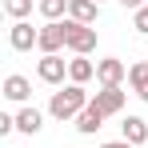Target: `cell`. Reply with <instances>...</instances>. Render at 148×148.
I'll return each mask as SVG.
<instances>
[{
  "label": "cell",
  "instance_id": "cell-1",
  "mask_svg": "<svg viewBox=\"0 0 148 148\" xmlns=\"http://www.w3.org/2000/svg\"><path fill=\"white\" fill-rule=\"evenodd\" d=\"M88 104H92V100H88V92H84V84H68V88L52 92V100H48V112L56 116V120H72V116H80V112H84Z\"/></svg>",
  "mask_w": 148,
  "mask_h": 148
},
{
  "label": "cell",
  "instance_id": "cell-2",
  "mask_svg": "<svg viewBox=\"0 0 148 148\" xmlns=\"http://www.w3.org/2000/svg\"><path fill=\"white\" fill-rule=\"evenodd\" d=\"M36 48L44 52V56H56L60 48H68V20H48V24L40 28V44Z\"/></svg>",
  "mask_w": 148,
  "mask_h": 148
},
{
  "label": "cell",
  "instance_id": "cell-3",
  "mask_svg": "<svg viewBox=\"0 0 148 148\" xmlns=\"http://www.w3.org/2000/svg\"><path fill=\"white\" fill-rule=\"evenodd\" d=\"M68 48H72L76 56H88V52L96 48V28H92V24H76V20H68Z\"/></svg>",
  "mask_w": 148,
  "mask_h": 148
},
{
  "label": "cell",
  "instance_id": "cell-4",
  "mask_svg": "<svg viewBox=\"0 0 148 148\" xmlns=\"http://www.w3.org/2000/svg\"><path fill=\"white\" fill-rule=\"evenodd\" d=\"M124 76H128V68H124V60H116V56H108V60H100V64H96L100 88H120Z\"/></svg>",
  "mask_w": 148,
  "mask_h": 148
},
{
  "label": "cell",
  "instance_id": "cell-5",
  "mask_svg": "<svg viewBox=\"0 0 148 148\" xmlns=\"http://www.w3.org/2000/svg\"><path fill=\"white\" fill-rule=\"evenodd\" d=\"M8 44H12L16 52H28L32 44H40V32L28 24V20H16V24L8 28Z\"/></svg>",
  "mask_w": 148,
  "mask_h": 148
},
{
  "label": "cell",
  "instance_id": "cell-6",
  "mask_svg": "<svg viewBox=\"0 0 148 148\" xmlns=\"http://www.w3.org/2000/svg\"><path fill=\"white\" fill-rule=\"evenodd\" d=\"M36 72H40L44 84H60L64 72H68V60H60V52H56V56H44V60L36 64Z\"/></svg>",
  "mask_w": 148,
  "mask_h": 148
},
{
  "label": "cell",
  "instance_id": "cell-7",
  "mask_svg": "<svg viewBox=\"0 0 148 148\" xmlns=\"http://www.w3.org/2000/svg\"><path fill=\"white\" fill-rule=\"evenodd\" d=\"M92 104H96L104 116H112V112L124 108V88H100L96 96H92Z\"/></svg>",
  "mask_w": 148,
  "mask_h": 148
},
{
  "label": "cell",
  "instance_id": "cell-8",
  "mask_svg": "<svg viewBox=\"0 0 148 148\" xmlns=\"http://www.w3.org/2000/svg\"><path fill=\"white\" fill-rule=\"evenodd\" d=\"M96 12H100L96 0H68V16L76 24H96Z\"/></svg>",
  "mask_w": 148,
  "mask_h": 148
},
{
  "label": "cell",
  "instance_id": "cell-9",
  "mask_svg": "<svg viewBox=\"0 0 148 148\" xmlns=\"http://www.w3.org/2000/svg\"><path fill=\"white\" fill-rule=\"evenodd\" d=\"M100 124H104V112H100L96 104H88V108H84V112H80V116H76V128H80V132H84V136H92V132H96Z\"/></svg>",
  "mask_w": 148,
  "mask_h": 148
},
{
  "label": "cell",
  "instance_id": "cell-10",
  "mask_svg": "<svg viewBox=\"0 0 148 148\" xmlns=\"http://www.w3.org/2000/svg\"><path fill=\"white\" fill-rule=\"evenodd\" d=\"M120 128H124V140L128 144H144L148 140V120H140V116H128Z\"/></svg>",
  "mask_w": 148,
  "mask_h": 148
},
{
  "label": "cell",
  "instance_id": "cell-11",
  "mask_svg": "<svg viewBox=\"0 0 148 148\" xmlns=\"http://www.w3.org/2000/svg\"><path fill=\"white\" fill-rule=\"evenodd\" d=\"M16 128L28 132V136H36L40 128H44V116H40V108H20V116H16Z\"/></svg>",
  "mask_w": 148,
  "mask_h": 148
},
{
  "label": "cell",
  "instance_id": "cell-12",
  "mask_svg": "<svg viewBox=\"0 0 148 148\" xmlns=\"http://www.w3.org/2000/svg\"><path fill=\"white\" fill-rule=\"evenodd\" d=\"M128 80H132V92L140 100H148V64L144 60H136V64L128 68Z\"/></svg>",
  "mask_w": 148,
  "mask_h": 148
},
{
  "label": "cell",
  "instance_id": "cell-13",
  "mask_svg": "<svg viewBox=\"0 0 148 148\" xmlns=\"http://www.w3.org/2000/svg\"><path fill=\"white\" fill-rule=\"evenodd\" d=\"M28 92H32V84H28L24 76H8V80H4V96H8V100L24 104V100H28Z\"/></svg>",
  "mask_w": 148,
  "mask_h": 148
},
{
  "label": "cell",
  "instance_id": "cell-14",
  "mask_svg": "<svg viewBox=\"0 0 148 148\" xmlns=\"http://www.w3.org/2000/svg\"><path fill=\"white\" fill-rule=\"evenodd\" d=\"M68 76H72V84H84V80L96 76V64L84 60V56H76V60H68Z\"/></svg>",
  "mask_w": 148,
  "mask_h": 148
},
{
  "label": "cell",
  "instance_id": "cell-15",
  "mask_svg": "<svg viewBox=\"0 0 148 148\" xmlns=\"http://www.w3.org/2000/svg\"><path fill=\"white\" fill-rule=\"evenodd\" d=\"M4 12H8L12 20H24L28 12H32V0H4Z\"/></svg>",
  "mask_w": 148,
  "mask_h": 148
},
{
  "label": "cell",
  "instance_id": "cell-16",
  "mask_svg": "<svg viewBox=\"0 0 148 148\" xmlns=\"http://www.w3.org/2000/svg\"><path fill=\"white\" fill-rule=\"evenodd\" d=\"M64 8H68V0H40V12H44L48 20H60Z\"/></svg>",
  "mask_w": 148,
  "mask_h": 148
},
{
  "label": "cell",
  "instance_id": "cell-17",
  "mask_svg": "<svg viewBox=\"0 0 148 148\" xmlns=\"http://www.w3.org/2000/svg\"><path fill=\"white\" fill-rule=\"evenodd\" d=\"M132 28H136V32H144V36H148V8H140V12L132 16Z\"/></svg>",
  "mask_w": 148,
  "mask_h": 148
},
{
  "label": "cell",
  "instance_id": "cell-18",
  "mask_svg": "<svg viewBox=\"0 0 148 148\" xmlns=\"http://www.w3.org/2000/svg\"><path fill=\"white\" fill-rule=\"evenodd\" d=\"M12 128H16V116H0V136H8Z\"/></svg>",
  "mask_w": 148,
  "mask_h": 148
},
{
  "label": "cell",
  "instance_id": "cell-19",
  "mask_svg": "<svg viewBox=\"0 0 148 148\" xmlns=\"http://www.w3.org/2000/svg\"><path fill=\"white\" fill-rule=\"evenodd\" d=\"M120 4H124V8H132V12H140V8H144L148 0H120Z\"/></svg>",
  "mask_w": 148,
  "mask_h": 148
},
{
  "label": "cell",
  "instance_id": "cell-20",
  "mask_svg": "<svg viewBox=\"0 0 148 148\" xmlns=\"http://www.w3.org/2000/svg\"><path fill=\"white\" fill-rule=\"evenodd\" d=\"M100 148H136V144H128V140H108V144H100Z\"/></svg>",
  "mask_w": 148,
  "mask_h": 148
},
{
  "label": "cell",
  "instance_id": "cell-21",
  "mask_svg": "<svg viewBox=\"0 0 148 148\" xmlns=\"http://www.w3.org/2000/svg\"><path fill=\"white\" fill-rule=\"evenodd\" d=\"M144 8H148V4H144Z\"/></svg>",
  "mask_w": 148,
  "mask_h": 148
},
{
  "label": "cell",
  "instance_id": "cell-22",
  "mask_svg": "<svg viewBox=\"0 0 148 148\" xmlns=\"http://www.w3.org/2000/svg\"><path fill=\"white\" fill-rule=\"evenodd\" d=\"M96 4H100V0H96Z\"/></svg>",
  "mask_w": 148,
  "mask_h": 148
}]
</instances>
